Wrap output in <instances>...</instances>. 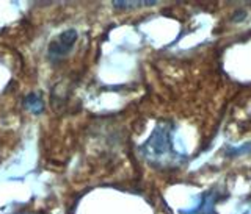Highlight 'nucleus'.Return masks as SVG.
Returning a JSON list of instances; mask_svg holds the SVG:
<instances>
[{"instance_id": "obj_1", "label": "nucleus", "mask_w": 251, "mask_h": 214, "mask_svg": "<svg viewBox=\"0 0 251 214\" xmlns=\"http://www.w3.org/2000/svg\"><path fill=\"white\" fill-rule=\"evenodd\" d=\"M77 36H78L77 31L74 28H69L61 31L57 38H53L49 47H47V57H49V60L52 63H57L65 58L73 50V47L77 41Z\"/></svg>"}, {"instance_id": "obj_3", "label": "nucleus", "mask_w": 251, "mask_h": 214, "mask_svg": "<svg viewBox=\"0 0 251 214\" xmlns=\"http://www.w3.org/2000/svg\"><path fill=\"white\" fill-rule=\"evenodd\" d=\"M19 214H39V213H19Z\"/></svg>"}, {"instance_id": "obj_2", "label": "nucleus", "mask_w": 251, "mask_h": 214, "mask_svg": "<svg viewBox=\"0 0 251 214\" xmlns=\"http://www.w3.org/2000/svg\"><path fill=\"white\" fill-rule=\"evenodd\" d=\"M24 105H25V108L33 114H39L44 109V102H43L41 96L36 92H30L25 97V100H24Z\"/></svg>"}]
</instances>
